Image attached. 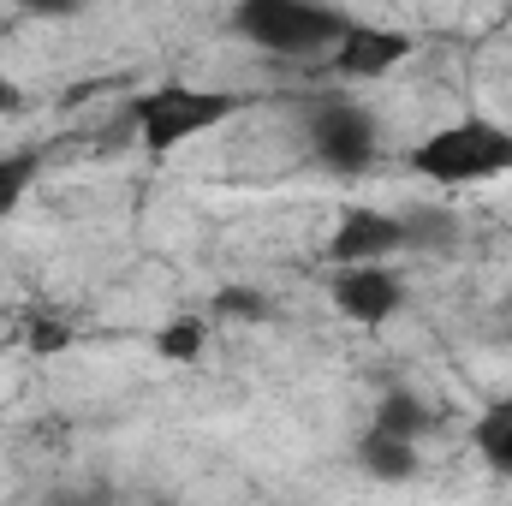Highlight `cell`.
<instances>
[{
  "mask_svg": "<svg viewBox=\"0 0 512 506\" xmlns=\"http://www.w3.org/2000/svg\"><path fill=\"white\" fill-rule=\"evenodd\" d=\"M42 173V155L36 149H18V155H0V215H12L24 203V191L36 185Z\"/></svg>",
  "mask_w": 512,
  "mask_h": 506,
  "instance_id": "12",
  "label": "cell"
},
{
  "mask_svg": "<svg viewBox=\"0 0 512 506\" xmlns=\"http://www.w3.org/2000/svg\"><path fill=\"white\" fill-rule=\"evenodd\" d=\"M358 459H364L370 477H382V483H405V477L417 471V441H405V435H393V429H376V423H370Z\"/></svg>",
  "mask_w": 512,
  "mask_h": 506,
  "instance_id": "8",
  "label": "cell"
},
{
  "mask_svg": "<svg viewBox=\"0 0 512 506\" xmlns=\"http://www.w3.org/2000/svg\"><path fill=\"white\" fill-rule=\"evenodd\" d=\"M429 423H435V417H429V405H423L417 393H387L382 405H376V429H393V435H405V441H417Z\"/></svg>",
  "mask_w": 512,
  "mask_h": 506,
  "instance_id": "11",
  "label": "cell"
},
{
  "mask_svg": "<svg viewBox=\"0 0 512 506\" xmlns=\"http://www.w3.org/2000/svg\"><path fill=\"white\" fill-rule=\"evenodd\" d=\"M274 304L251 292V286H227V292H215V316H233V322H262Z\"/></svg>",
  "mask_w": 512,
  "mask_h": 506,
  "instance_id": "13",
  "label": "cell"
},
{
  "mask_svg": "<svg viewBox=\"0 0 512 506\" xmlns=\"http://www.w3.org/2000/svg\"><path fill=\"white\" fill-rule=\"evenodd\" d=\"M0 114H24V96H18L6 78H0Z\"/></svg>",
  "mask_w": 512,
  "mask_h": 506,
  "instance_id": "16",
  "label": "cell"
},
{
  "mask_svg": "<svg viewBox=\"0 0 512 506\" xmlns=\"http://www.w3.org/2000/svg\"><path fill=\"white\" fill-rule=\"evenodd\" d=\"M203 346H209L203 316H179V322H167V328L155 334V352H161L167 364H197V358H203Z\"/></svg>",
  "mask_w": 512,
  "mask_h": 506,
  "instance_id": "10",
  "label": "cell"
},
{
  "mask_svg": "<svg viewBox=\"0 0 512 506\" xmlns=\"http://www.w3.org/2000/svg\"><path fill=\"white\" fill-rule=\"evenodd\" d=\"M310 155L334 173H364L376 161V114L358 102H322L310 114Z\"/></svg>",
  "mask_w": 512,
  "mask_h": 506,
  "instance_id": "4",
  "label": "cell"
},
{
  "mask_svg": "<svg viewBox=\"0 0 512 506\" xmlns=\"http://www.w3.org/2000/svg\"><path fill=\"white\" fill-rule=\"evenodd\" d=\"M507 12H512V0H507Z\"/></svg>",
  "mask_w": 512,
  "mask_h": 506,
  "instance_id": "17",
  "label": "cell"
},
{
  "mask_svg": "<svg viewBox=\"0 0 512 506\" xmlns=\"http://www.w3.org/2000/svg\"><path fill=\"white\" fill-rule=\"evenodd\" d=\"M399 304H405L399 274H387L376 262H340V274H334V310L340 316H352L364 328H382Z\"/></svg>",
  "mask_w": 512,
  "mask_h": 506,
  "instance_id": "5",
  "label": "cell"
},
{
  "mask_svg": "<svg viewBox=\"0 0 512 506\" xmlns=\"http://www.w3.org/2000/svg\"><path fill=\"white\" fill-rule=\"evenodd\" d=\"M18 6H24L30 18H72L84 0H18Z\"/></svg>",
  "mask_w": 512,
  "mask_h": 506,
  "instance_id": "15",
  "label": "cell"
},
{
  "mask_svg": "<svg viewBox=\"0 0 512 506\" xmlns=\"http://www.w3.org/2000/svg\"><path fill=\"white\" fill-rule=\"evenodd\" d=\"M346 24L352 18L334 12L328 0H239V12H233V30L245 42H256L262 54H280V60L328 54Z\"/></svg>",
  "mask_w": 512,
  "mask_h": 506,
  "instance_id": "1",
  "label": "cell"
},
{
  "mask_svg": "<svg viewBox=\"0 0 512 506\" xmlns=\"http://www.w3.org/2000/svg\"><path fill=\"white\" fill-rule=\"evenodd\" d=\"M239 114V96L227 90H191V84H161V90H143L131 102V126L149 149H179L191 143L197 131L221 126Z\"/></svg>",
  "mask_w": 512,
  "mask_h": 506,
  "instance_id": "3",
  "label": "cell"
},
{
  "mask_svg": "<svg viewBox=\"0 0 512 506\" xmlns=\"http://www.w3.org/2000/svg\"><path fill=\"white\" fill-rule=\"evenodd\" d=\"M72 346V322L66 316H30V352H66Z\"/></svg>",
  "mask_w": 512,
  "mask_h": 506,
  "instance_id": "14",
  "label": "cell"
},
{
  "mask_svg": "<svg viewBox=\"0 0 512 506\" xmlns=\"http://www.w3.org/2000/svg\"><path fill=\"white\" fill-rule=\"evenodd\" d=\"M411 167L435 185H483L512 173V131L495 120H459L441 126L435 137H423L411 149Z\"/></svg>",
  "mask_w": 512,
  "mask_h": 506,
  "instance_id": "2",
  "label": "cell"
},
{
  "mask_svg": "<svg viewBox=\"0 0 512 506\" xmlns=\"http://www.w3.org/2000/svg\"><path fill=\"white\" fill-rule=\"evenodd\" d=\"M471 441H477L483 465H495L501 477H512V399H501V405H489V411L477 417Z\"/></svg>",
  "mask_w": 512,
  "mask_h": 506,
  "instance_id": "9",
  "label": "cell"
},
{
  "mask_svg": "<svg viewBox=\"0 0 512 506\" xmlns=\"http://www.w3.org/2000/svg\"><path fill=\"white\" fill-rule=\"evenodd\" d=\"M405 245V221L399 215H382V209H346L334 239H328V256L334 262H382Z\"/></svg>",
  "mask_w": 512,
  "mask_h": 506,
  "instance_id": "7",
  "label": "cell"
},
{
  "mask_svg": "<svg viewBox=\"0 0 512 506\" xmlns=\"http://www.w3.org/2000/svg\"><path fill=\"white\" fill-rule=\"evenodd\" d=\"M399 60H411V36L382 24H346L334 42V72L340 78H382Z\"/></svg>",
  "mask_w": 512,
  "mask_h": 506,
  "instance_id": "6",
  "label": "cell"
}]
</instances>
